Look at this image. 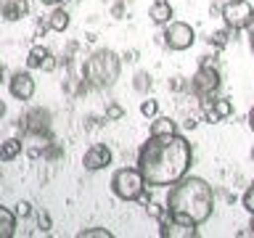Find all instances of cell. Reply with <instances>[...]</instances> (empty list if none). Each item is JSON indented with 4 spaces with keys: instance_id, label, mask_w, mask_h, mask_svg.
Listing matches in <instances>:
<instances>
[{
    "instance_id": "44dd1931",
    "label": "cell",
    "mask_w": 254,
    "mask_h": 238,
    "mask_svg": "<svg viewBox=\"0 0 254 238\" xmlns=\"http://www.w3.org/2000/svg\"><path fill=\"white\" fill-rule=\"evenodd\" d=\"M114 233L111 230H106V228H82L77 233V238H111Z\"/></svg>"
},
{
    "instance_id": "8d00e7d4",
    "label": "cell",
    "mask_w": 254,
    "mask_h": 238,
    "mask_svg": "<svg viewBox=\"0 0 254 238\" xmlns=\"http://www.w3.org/2000/svg\"><path fill=\"white\" fill-rule=\"evenodd\" d=\"M249 48L254 51V27H249Z\"/></svg>"
},
{
    "instance_id": "f35d334b",
    "label": "cell",
    "mask_w": 254,
    "mask_h": 238,
    "mask_svg": "<svg viewBox=\"0 0 254 238\" xmlns=\"http://www.w3.org/2000/svg\"><path fill=\"white\" fill-rule=\"evenodd\" d=\"M252 162H254V148H252Z\"/></svg>"
},
{
    "instance_id": "e575fe53",
    "label": "cell",
    "mask_w": 254,
    "mask_h": 238,
    "mask_svg": "<svg viewBox=\"0 0 254 238\" xmlns=\"http://www.w3.org/2000/svg\"><path fill=\"white\" fill-rule=\"evenodd\" d=\"M246 122H249V130L254 132V106L249 109V117H246Z\"/></svg>"
},
{
    "instance_id": "83f0119b",
    "label": "cell",
    "mask_w": 254,
    "mask_h": 238,
    "mask_svg": "<svg viewBox=\"0 0 254 238\" xmlns=\"http://www.w3.org/2000/svg\"><path fill=\"white\" fill-rule=\"evenodd\" d=\"M13 212H16V217H19V220H27L29 214H32V204H29V201H19Z\"/></svg>"
},
{
    "instance_id": "9c48e42d",
    "label": "cell",
    "mask_w": 254,
    "mask_h": 238,
    "mask_svg": "<svg viewBox=\"0 0 254 238\" xmlns=\"http://www.w3.org/2000/svg\"><path fill=\"white\" fill-rule=\"evenodd\" d=\"M19 127L27 135H43L51 130V114H48V109H29L19 119Z\"/></svg>"
},
{
    "instance_id": "7a4b0ae2",
    "label": "cell",
    "mask_w": 254,
    "mask_h": 238,
    "mask_svg": "<svg viewBox=\"0 0 254 238\" xmlns=\"http://www.w3.org/2000/svg\"><path fill=\"white\" fill-rule=\"evenodd\" d=\"M167 212L175 220L193 222V225H204L214 212V190L204 178L196 175H186L175 185H170L167 193Z\"/></svg>"
},
{
    "instance_id": "5b68a950",
    "label": "cell",
    "mask_w": 254,
    "mask_h": 238,
    "mask_svg": "<svg viewBox=\"0 0 254 238\" xmlns=\"http://www.w3.org/2000/svg\"><path fill=\"white\" fill-rule=\"evenodd\" d=\"M220 87H222V77L217 66H198V71L190 77V93L201 103H209L217 98Z\"/></svg>"
},
{
    "instance_id": "d6986e66",
    "label": "cell",
    "mask_w": 254,
    "mask_h": 238,
    "mask_svg": "<svg viewBox=\"0 0 254 238\" xmlns=\"http://www.w3.org/2000/svg\"><path fill=\"white\" fill-rule=\"evenodd\" d=\"M48 48H43V45H32L29 48V53H27V69H40L43 66V61L48 59Z\"/></svg>"
},
{
    "instance_id": "277c9868",
    "label": "cell",
    "mask_w": 254,
    "mask_h": 238,
    "mask_svg": "<svg viewBox=\"0 0 254 238\" xmlns=\"http://www.w3.org/2000/svg\"><path fill=\"white\" fill-rule=\"evenodd\" d=\"M143 190H146V180H143L138 167H119L111 175V193L119 201H138Z\"/></svg>"
},
{
    "instance_id": "f546056e",
    "label": "cell",
    "mask_w": 254,
    "mask_h": 238,
    "mask_svg": "<svg viewBox=\"0 0 254 238\" xmlns=\"http://www.w3.org/2000/svg\"><path fill=\"white\" fill-rule=\"evenodd\" d=\"M56 66H59V63H56V59H53V53H48V59L43 61V71H56Z\"/></svg>"
},
{
    "instance_id": "d4e9b609",
    "label": "cell",
    "mask_w": 254,
    "mask_h": 238,
    "mask_svg": "<svg viewBox=\"0 0 254 238\" xmlns=\"http://www.w3.org/2000/svg\"><path fill=\"white\" fill-rule=\"evenodd\" d=\"M241 206L249 214H254V182H249V188L244 190V196H241Z\"/></svg>"
},
{
    "instance_id": "d6a6232c",
    "label": "cell",
    "mask_w": 254,
    "mask_h": 238,
    "mask_svg": "<svg viewBox=\"0 0 254 238\" xmlns=\"http://www.w3.org/2000/svg\"><path fill=\"white\" fill-rule=\"evenodd\" d=\"M43 5H48V8H56V5H61V3H66V0H40Z\"/></svg>"
},
{
    "instance_id": "2e32d148",
    "label": "cell",
    "mask_w": 254,
    "mask_h": 238,
    "mask_svg": "<svg viewBox=\"0 0 254 238\" xmlns=\"http://www.w3.org/2000/svg\"><path fill=\"white\" fill-rule=\"evenodd\" d=\"M69 11H64L61 5H56L51 16H48V29H53V32H66L69 29Z\"/></svg>"
},
{
    "instance_id": "484cf974",
    "label": "cell",
    "mask_w": 254,
    "mask_h": 238,
    "mask_svg": "<svg viewBox=\"0 0 254 238\" xmlns=\"http://www.w3.org/2000/svg\"><path fill=\"white\" fill-rule=\"evenodd\" d=\"M170 90H172V93H183V90L190 93V79H186V77H172V79H170Z\"/></svg>"
},
{
    "instance_id": "4316f807",
    "label": "cell",
    "mask_w": 254,
    "mask_h": 238,
    "mask_svg": "<svg viewBox=\"0 0 254 238\" xmlns=\"http://www.w3.org/2000/svg\"><path fill=\"white\" fill-rule=\"evenodd\" d=\"M37 225H40V230H43V233H48V230L53 228L51 212H40V214H37Z\"/></svg>"
},
{
    "instance_id": "8fae6325",
    "label": "cell",
    "mask_w": 254,
    "mask_h": 238,
    "mask_svg": "<svg viewBox=\"0 0 254 238\" xmlns=\"http://www.w3.org/2000/svg\"><path fill=\"white\" fill-rule=\"evenodd\" d=\"M35 79H32L29 71H13L8 77V93L13 95L16 101H29L35 95Z\"/></svg>"
},
{
    "instance_id": "7c38bea8",
    "label": "cell",
    "mask_w": 254,
    "mask_h": 238,
    "mask_svg": "<svg viewBox=\"0 0 254 238\" xmlns=\"http://www.w3.org/2000/svg\"><path fill=\"white\" fill-rule=\"evenodd\" d=\"M27 13H29V3H27V0H5V3L0 5V16H3L5 21H19Z\"/></svg>"
},
{
    "instance_id": "4fadbf2b",
    "label": "cell",
    "mask_w": 254,
    "mask_h": 238,
    "mask_svg": "<svg viewBox=\"0 0 254 238\" xmlns=\"http://www.w3.org/2000/svg\"><path fill=\"white\" fill-rule=\"evenodd\" d=\"M172 3L170 0H154L151 3V11H148V16H151V21L156 24V27H164V24H170L172 21Z\"/></svg>"
},
{
    "instance_id": "30bf717a",
    "label": "cell",
    "mask_w": 254,
    "mask_h": 238,
    "mask_svg": "<svg viewBox=\"0 0 254 238\" xmlns=\"http://www.w3.org/2000/svg\"><path fill=\"white\" fill-rule=\"evenodd\" d=\"M111 159H114V154H111V148L106 143H93L82 156V167L87 172H98V170H106L111 164Z\"/></svg>"
},
{
    "instance_id": "ab89813d",
    "label": "cell",
    "mask_w": 254,
    "mask_h": 238,
    "mask_svg": "<svg viewBox=\"0 0 254 238\" xmlns=\"http://www.w3.org/2000/svg\"><path fill=\"white\" fill-rule=\"evenodd\" d=\"M0 19H3V16H0Z\"/></svg>"
},
{
    "instance_id": "9a60e30c",
    "label": "cell",
    "mask_w": 254,
    "mask_h": 238,
    "mask_svg": "<svg viewBox=\"0 0 254 238\" xmlns=\"http://www.w3.org/2000/svg\"><path fill=\"white\" fill-rule=\"evenodd\" d=\"M151 127H148V135H172V132H178V122L170 117H154V119H148Z\"/></svg>"
},
{
    "instance_id": "d590c367",
    "label": "cell",
    "mask_w": 254,
    "mask_h": 238,
    "mask_svg": "<svg viewBox=\"0 0 254 238\" xmlns=\"http://www.w3.org/2000/svg\"><path fill=\"white\" fill-rule=\"evenodd\" d=\"M135 56H138V51H130V53H125V56H122V61H138Z\"/></svg>"
},
{
    "instance_id": "836d02e7",
    "label": "cell",
    "mask_w": 254,
    "mask_h": 238,
    "mask_svg": "<svg viewBox=\"0 0 254 238\" xmlns=\"http://www.w3.org/2000/svg\"><path fill=\"white\" fill-rule=\"evenodd\" d=\"M196 124H198V122H196V119H193V117H188V119H186V122H183V127H186V130H193V127H196Z\"/></svg>"
},
{
    "instance_id": "3957f363",
    "label": "cell",
    "mask_w": 254,
    "mask_h": 238,
    "mask_svg": "<svg viewBox=\"0 0 254 238\" xmlns=\"http://www.w3.org/2000/svg\"><path fill=\"white\" fill-rule=\"evenodd\" d=\"M119 74H122V59L109 51V48H101V51L90 53L82 63V82L93 90H109V87L117 85Z\"/></svg>"
},
{
    "instance_id": "cb8c5ba5",
    "label": "cell",
    "mask_w": 254,
    "mask_h": 238,
    "mask_svg": "<svg viewBox=\"0 0 254 238\" xmlns=\"http://www.w3.org/2000/svg\"><path fill=\"white\" fill-rule=\"evenodd\" d=\"M125 114H127V111L119 106L117 101H111L106 106V119H109V122H119V119H125Z\"/></svg>"
},
{
    "instance_id": "ffe728a7",
    "label": "cell",
    "mask_w": 254,
    "mask_h": 238,
    "mask_svg": "<svg viewBox=\"0 0 254 238\" xmlns=\"http://www.w3.org/2000/svg\"><path fill=\"white\" fill-rule=\"evenodd\" d=\"M151 74L148 71H138V74L132 77V87H135V93H140V95H148V90H151Z\"/></svg>"
},
{
    "instance_id": "1f68e13d",
    "label": "cell",
    "mask_w": 254,
    "mask_h": 238,
    "mask_svg": "<svg viewBox=\"0 0 254 238\" xmlns=\"http://www.w3.org/2000/svg\"><path fill=\"white\" fill-rule=\"evenodd\" d=\"M220 11H222V3H220V0H212L209 13H212V16H220Z\"/></svg>"
},
{
    "instance_id": "e0dca14e",
    "label": "cell",
    "mask_w": 254,
    "mask_h": 238,
    "mask_svg": "<svg viewBox=\"0 0 254 238\" xmlns=\"http://www.w3.org/2000/svg\"><path fill=\"white\" fill-rule=\"evenodd\" d=\"M24 151V143L21 138H8L0 143V162H13L16 156H19Z\"/></svg>"
},
{
    "instance_id": "6da1fadb",
    "label": "cell",
    "mask_w": 254,
    "mask_h": 238,
    "mask_svg": "<svg viewBox=\"0 0 254 238\" xmlns=\"http://www.w3.org/2000/svg\"><path fill=\"white\" fill-rule=\"evenodd\" d=\"M193 146L186 135H148V140L138 148V162L143 180L148 188H170L190 172Z\"/></svg>"
},
{
    "instance_id": "4dcf8cb0",
    "label": "cell",
    "mask_w": 254,
    "mask_h": 238,
    "mask_svg": "<svg viewBox=\"0 0 254 238\" xmlns=\"http://www.w3.org/2000/svg\"><path fill=\"white\" fill-rule=\"evenodd\" d=\"M45 32H48V21H45V24H43V21H37V27H35V40L45 37Z\"/></svg>"
},
{
    "instance_id": "5bb4252c",
    "label": "cell",
    "mask_w": 254,
    "mask_h": 238,
    "mask_svg": "<svg viewBox=\"0 0 254 238\" xmlns=\"http://www.w3.org/2000/svg\"><path fill=\"white\" fill-rule=\"evenodd\" d=\"M16 222H19L16 212L0 204V238H13L16 236Z\"/></svg>"
},
{
    "instance_id": "603a6c76",
    "label": "cell",
    "mask_w": 254,
    "mask_h": 238,
    "mask_svg": "<svg viewBox=\"0 0 254 238\" xmlns=\"http://www.w3.org/2000/svg\"><path fill=\"white\" fill-rule=\"evenodd\" d=\"M146 214H148V217L151 220H162L164 217V214H167V204H156V201H148L146 204Z\"/></svg>"
},
{
    "instance_id": "8992f818",
    "label": "cell",
    "mask_w": 254,
    "mask_h": 238,
    "mask_svg": "<svg viewBox=\"0 0 254 238\" xmlns=\"http://www.w3.org/2000/svg\"><path fill=\"white\" fill-rule=\"evenodd\" d=\"M220 19L233 35H238L241 29H249L254 24V5L249 0H225L222 11H220Z\"/></svg>"
},
{
    "instance_id": "52a82bcc",
    "label": "cell",
    "mask_w": 254,
    "mask_h": 238,
    "mask_svg": "<svg viewBox=\"0 0 254 238\" xmlns=\"http://www.w3.org/2000/svg\"><path fill=\"white\" fill-rule=\"evenodd\" d=\"M196 43V29L190 27L188 21H170L164 24V32H162V45L167 51H175V53H183L188 48H193Z\"/></svg>"
},
{
    "instance_id": "7402d4cb",
    "label": "cell",
    "mask_w": 254,
    "mask_h": 238,
    "mask_svg": "<svg viewBox=\"0 0 254 238\" xmlns=\"http://www.w3.org/2000/svg\"><path fill=\"white\" fill-rule=\"evenodd\" d=\"M140 114L146 117V119H154L159 114V101L156 98H146V101H140Z\"/></svg>"
},
{
    "instance_id": "74e56055",
    "label": "cell",
    "mask_w": 254,
    "mask_h": 238,
    "mask_svg": "<svg viewBox=\"0 0 254 238\" xmlns=\"http://www.w3.org/2000/svg\"><path fill=\"white\" fill-rule=\"evenodd\" d=\"M5 117V101H0V119Z\"/></svg>"
},
{
    "instance_id": "f1b7e54d",
    "label": "cell",
    "mask_w": 254,
    "mask_h": 238,
    "mask_svg": "<svg viewBox=\"0 0 254 238\" xmlns=\"http://www.w3.org/2000/svg\"><path fill=\"white\" fill-rule=\"evenodd\" d=\"M198 66H217L220 69V63H217V56H209V53H206V56H201V59H198Z\"/></svg>"
},
{
    "instance_id": "ba28073f",
    "label": "cell",
    "mask_w": 254,
    "mask_h": 238,
    "mask_svg": "<svg viewBox=\"0 0 254 238\" xmlns=\"http://www.w3.org/2000/svg\"><path fill=\"white\" fill-rule=\"evenodd\" d=\"M159 236L162 238H196L198 236V225L193 222H183V220H175L170 212L159 220Z\"/></svg>"
},
{
    "instance_id": "ac0fdd59",
    "label": "cell",
    "mask_w": 254,
    "mask_h": 238,
    "mask_svg": "<svg viewBox=\"0 0 254 238\" xmlns=\"http://www.w3.org/2000/svg\"><path fill=\"white\" fill-rule=\"evenodd\" d=\"M230 40H236V35H233V32H230V29L225 27V29L212 32V35L206 37V43H209V45L214 48V51H222V48H225V45L230 43Z\"/></svg>"
}]
</instances>
